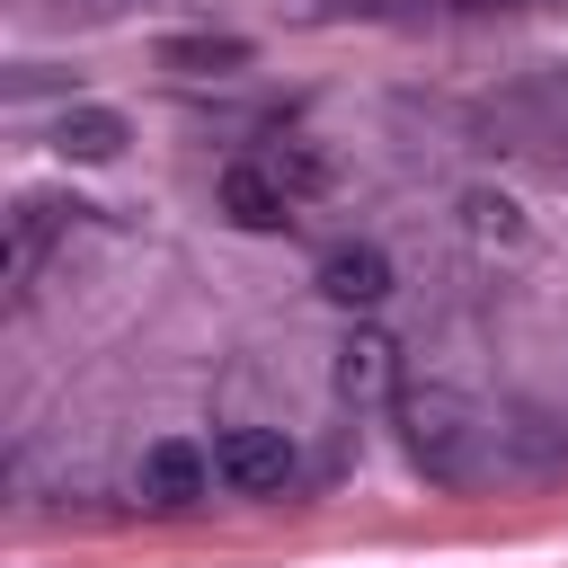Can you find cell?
Wrapping results in <instances>:
<instances>
[{"label": "cell", "mask_w": 568, "mask_h": 568, "mask_svg": "<svg viewBox=\"0 0 568 568\" xmlns=\"http://www.w3.org/2000/svg\"><path fill=\"white\" fill-rule=\"evenodd\" d=\"M213 195H222V213H231L240 231H284V222H293V186H284V169H266V160H231Z\"/></svg>", "instance_id": "cell-3"}, {"label": "cell", "mask_w": 568, "mask_h": 568, "mask_svg": "<svg viewBox=\"0 0 568 568\" xmlns=\"http://www.w3.org/2000/svg\"><path fill=\"white\" fill-rule=\"evenodd\" d=\"M160 62L186 80H222V71H248V36H169Z\"/></svg>", "instance_id": "cell-6"}, {"label": "cell", "mask_w": 568, "mask_h": 568, "mask_svg": "<svg viewBox=\"0 0 568 568\" xmlns=\"http://www.w3.org/2000/svg\"><path fill=\"white\" fill-rule=\"evenodd\" d=\"M390 382V346L382 337H346V355H337V390H382Z\"/></svg>", "instance_id": "cell-8"}, {"label": "cell", "mask_w": 568, "mask_h": 568, "mask_svg": "<svg viewBox=\"0 0 568 568\" xmlns=\"http://www.w3.org/2000/svg\"><path fill=\"white\" fill-rule=\"evenodd\" d=\"M470 9H497V0H470Z\"/></svg>", "instance_id": "cell-9"}, {"label": "cell", "mask_w": 568, "mask_h": 568, "mask_svg": "<svg viewBox=\"0 0 568 568\" xmlns=\"http://www.w3.org/2000/svg\"><path fill=\"white\" fill-rule=\"evenodd\" d=\"M53 151H62V160H115V151H124V115H115V106H71L62 133H53Z\"/></svg>", "instance_id": "cell-7"}, {"label": "cell", "mask_w": 568, "mask_h": 568, "mask_svg": "<svg viewBox=\"0 0 568 568\" xmlns=\"http://www.w3.org/2000/svg\"><path fill=\"white\" fill-rule=\"evenodd\" d=\"M408 453L435 479H462V417H453V399H408Z\"/></svg>", "instance_id": "cell-5"}, {"label": "cell", "mask_w": 568, "mask_h": 568, "mask_svg": "<svg viewBox=\"0 0 568 568\" xmlns=\"http://www.w3.org/2000/svg\"><path fill=\"white\" fill-rule=\"evenodd\" d=\"M213 479H222L231 497H275V488L293 479L284 426H222V435H213Z\"/></svg>", "instance_id": "cell-1"}, {"label": "cell", "mask_w": 568, "mask_h": 568, "mask_svg": "<svg viewBox=\"0 0 568 568\" xmlns=\"http://www.w3.org/2000/svg\"><path fill=\"white\" fill-rule=\"evenodd\" d=\"M320 293H328L337 311H373V302L390 293V257H382L373 240H337V248L320 257Z\"/></svg>", "instance_id": "cell-4"}, {"label": "cell", "mask_w": 568, "mask_h": 568, "mask_svg": "<svg viewBox=\"0 0 568 568\" xmlns=\"http://www.w3.org/2000/svg\"><path fill=\"white\" fill-rule=\"evenodd\" d=\"M133 488H142V506H160V515H178V506H195L204 488H213V462L186 444V435H160L151 453H142V470H133Z\"/></svg>", "instance_id": "cell-2"}]
</instances>
